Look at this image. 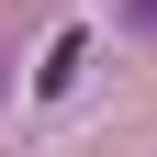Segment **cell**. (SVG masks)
Here are the masks:
<instances>
[{"instance_id": "cell-1", "label": "cell", "mask_w": 157, "mask_h": 157, "mask_svg": "<svg viewBox=\"0 0 157 157\" xmlns=\"http://www.w3.org/2000/svg\"><path fill=\"white\" fill-rule=\"evenodd\" d=\"M78 45H90V34H56V45H45V67H34V90H45V101H67V78H78Z\"/></svg>"}, {"instance_id": "cell-2", "label": "cell", "mask_w": 157, "mask_h": 157, "mask_svg": "<svg viewBox=\"0 0 157 157\" xmlns=\"http://www.w3.org/2000/svg\"><path fill=\"white\" fill-rule=\"evenodd\" d=\"M124 23H135V34H157V0H124Z\"/></svg>"}]
</instances>
